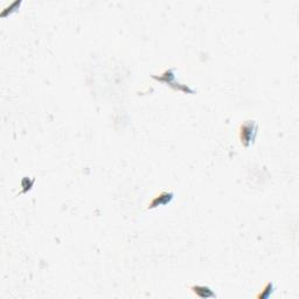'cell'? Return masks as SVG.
<instances>
[{"instance_id": "obj_3", "label": "cell", "mask_w": 299, "mask_h": 299, "mask_svg": "<svg viewBox=\"0 0 299 299\" xmlns=\"http://www.w3.org/2000/svg\"><path fill=\"white\" fill-rule=\"evenodd\" d=\"M174 199V193L171 191H162L161 193H159L158 196H155L153 199L151 200V202L149 203L148 209H154L159 206H167L168 203H171Z\"/></svg>"}, {"instance_id": "obj_2", "label": "cell", "mask_w": 299, "mask_h": 299, "mask_svg": "<svg viewBox=\"0 0 299 299\" xmlns=\"http://www.w3.org/2000/svg\"><path fill=\"white\" fill-rule=\"evenodd\" d=\"M152 79L157 80L161 83H165L166 86L171 87L172 89L177 90V92H184L187 94H196V90L194 89H192V88H190V87L183 86V84L177 82V79H175V68H168V69L165 70L164 73L160 75V76H155V75H153Z\"/></svg>"}, {"instance_id": "obj_1", "label": "cell", "mask_w": 299, "mask_h": 299, "mask_svg": "<svg viewBox=\"0 0 299 299\" xmlns=\"http://www.w3.org/2000/svg\"><path fill=\"white\" fill-rule=\"evenodd\" d=\"M258 135V123L253 119L245 121L240 125L239 138L243 148H250L256 141Z\"/></svg>"}, {"instance_id": "obj_4", "label": "cell", "mask_w": 299, "mask_h": 299, "mask_svg": "<svg viewBox=\"0 0 299 299\" xmlns=\"http://www.w3.org/2000/svg\"><path fill=\"white\" fill-rule=\"evenodd\" d=\"M191 291L193 292L194 296H197L198 298L207 299V298H216L217 295L213 291V289L208 285H192L190 288Z\"/></svg>"}, {"instance_id": "obj_5", "label": "cell", "mask_w": 299, "mask_h": 299, "mask_svg": "<svg viewBox=\"0 0 299 299\" xmlns=\"http://www.w3.org/2000/svg\"><path fill=\"white\" fill-rule=\"evenodd\" d=\"M276 290V287L275 284L272 282H269L266 283L265 287L263 288V290L259 292V294L257 295V298L258 299H266V298H270L272 295H274V292Z\"/></svg>"}]
</instances>
